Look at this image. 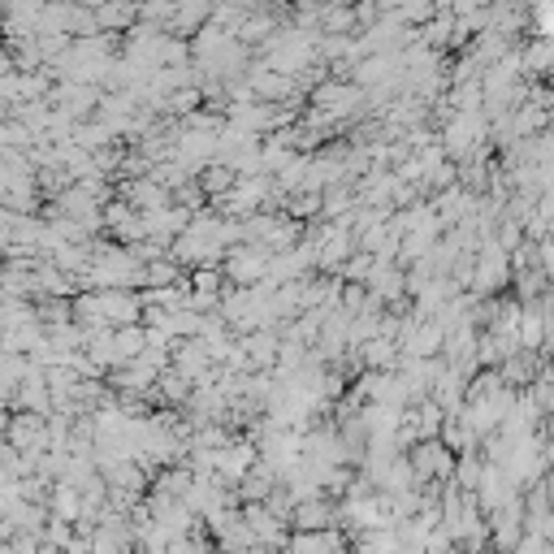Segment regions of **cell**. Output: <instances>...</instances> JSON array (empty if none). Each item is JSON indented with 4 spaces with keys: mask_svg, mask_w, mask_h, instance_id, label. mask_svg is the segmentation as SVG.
Returning <instances> with one entry per match:
<instances>
[{
    "mask_svg": "<svg viewBox=\"0 0 554 554\" xmlns=\"http://www.w3.org/2000/svg\"><path fill=\"white\" fill-rule=\"evenodd\" d=\"M182 277H187V269H182L174 256H156V260L143 265V286H174V282H182Z\"/></svg>",
    "mask_w": 554,
    "mask_h": 554,
    "instance_id": "obj_14",
    "label": "cell"
},
{
    "mask_svg": "<svg viewBox=\"0 0 554 554\" xmlns=\"http://www.w3.org/2000/svg\"><path fill=\"white\" fill-rule=\"evenodd\" d=\"M234 178H239V174H234V169H230L226 161H217V156H213V161H204V165H200V174H195V182H200V191L208 195V200L226 195V191L234 187Z\"/></svg>",
    "mask_w": 554,
    "mask_h": 554,
    "instance_id": "obj_12",
    "label": "cell"
},
{
    "mask_svg": "<svg viewBox=\"0 0 554 554\" xmlns=\"http://www.w3.org/2000/svg\"><path fill=\"white\" fill-rule=\"evenodd\" d=\"M31 143H35V130L22 126L18 117H5V122H0V148H18V152H26Z\"/></svg>",
    "mask_w": 554,
    "mask_h": 554,
    "instance_id": "obj_16",
    "label": "cell"
},
{
    "mask_svg": "<svg viewBox=\"0 0 554 554\" xmlns=\"http://www.w3.org/2000/svg\"><path fill=\"white\" fill-rule=\"evenodd\" d=\"M308 104L329 113L338 126H347V122H355V117H364V87L342 83V78H321V83L308 91Z\"/></svg>",
    "mask_w": 554,
    "mask_h": 554,
    "instance_id": "obj_1",
    "label": "cell"
},
{
    "mask_svg": "<svg viewBox=\"0 0 554 554\" xmlns=\"http://www.w3.org/2000/svg\"><path fill=\"white\" fill-rule=\"evenodd\" d=\"M44 416L48 412H26V407H13L9 420H5V442L13 446V451H48Z\"/></svg>",
    "mask_w": 554,
    "mask_h": 554,
    "instance_id": "obj_4",
    "label": "cell"
},
{
    "mask_svg": "<svg viewBox=\"0 0 554 554\" xmlns=\"http://www.w3.org/2000/svg\"><path fill=\"white\" fill-rule=\"evenodd\" d=\"M364 286L373 290V295L381 299V303H394V299H407V290H403V265H377L373 260V269H368V277H364Z\"/></svg>",
    "mask_w": 554,
    "mask_h": 554,
    "instance_id": "obj_8",
    "label": "cell"
},
{
    "mask_svg": "<svg viewBox=\"0 0 554 554\" xmlns=\"http://www.w3.org/2000/svg\"><path fill=\"white\" fill-rule=\"evenodd\" d=\"M247 368H273L277 364V329H247L239 334Z\"/></svg>",
    "mask_w": 554,
    "mask_h": 554,
    "instance_id": "obj_9",
    "label": "cell"
},
{
    "mask_svg": "<svg viewBox=\"0 0 554 554\" xmlns=\"http://www.w3.org/2000/svg\"><path fill=\"white\" fill-rule=\"evenodd\" d=\"M239 516L247 520V529L256 533V546H286V516H277V511H269L265 503H239Z\"/></svg>",
    "mask_w": 554,
    "mask_h": 554,
    "instance_id": "obj_5",
    "label": "cell"
},
{
    "mask_svg": "<svg viewBox=\"0 0 554 554\" xmlns=\"http://www.w3.org/2000/svg\"><path fill=\"white\" fill-rule=\"evenodd\" d=\"M334 520H338V507L329 503L325 494H312V498L290 503V516H286L290 529H329Z\"/></svg>",
    "mask_w": 554,
    "mask_h": 554,
    "instance_id": "obj_6",
    "label": "cell"
},
{
    "mask_svg": "<svg viewBox=\"0 0 554 554\" xmlns=\"http://www.w3.org/2000/svg\"><path fill=\"white\" fill-rule=\"evenodd\" d=\"M91 13H96L100 31H117V35H122L126 26L139 18V9L130 5V0H100V5H91Z\"/></svg>",
    "mask_w": 554,
    "mask_h": 554,
    "instance_id": "obj_11",
    "label": "cell"
},
{
    "mask_svg": "<svg viewBox=\"0 0 554 554\" xmlns=\"http://www.w3.org/2000/svg\"><path fill=\"white\" fill-rule=\"evenodd\" d=\"M117 195L130 204V208H139V213H148V208L156 204H165V200H174L169 195V187H161L152 174H139V178H122V187H117Z\"/></svg>",
    "mask_w": 554,
    "mask_h": 554,
    "instance_id": "obj_7",
    "label": "cell"
},
{
    "mask_svg": "<svg viewBox=\"0 0 554 554\" xmlns=\"http://www.w3.org/2000/svg\"><path fill=\"white\" fill-rule=\"evenodd\" d=\"M234 5H239L243 13H252V9H277L282 0H234Z\"/></svg>",
    "mask_w": 554,
    "mask_h": 554,
    "instance_id": "obj_17",
    "label": "cell"
},
{
    "mask_svg": "<svg viewBox=\"0 0 554 554\" xmlns=\"http://www.w3.org/2000/svg\"><path fill=\"white\" fill-rule=\"evenodd\" d=\"M269 256L273 252L260 243H234V247H226V256H221V273H226L230 286H256L269 269Z\"/></svg>",
    "mask_w": 554,
    "mask_h": 554,
    "instance_id": "obj_2",
    "label": "cell"
},
{
    "mask_svg": "<svg viewBox=\"0 0 554 554\" xmlns=\"http://www.w3.org/2000/svg\"><path fill=\"white\" fill-rule=\"evenodd\" d=\"M143 342H148V329H143L139 321H135V325H117V329H113L117 364H122V360H135V355L143 351Z\"/></svg>",
    "mask_w": 554,
    "mask_h": 554,
    "instance_id": "obj_15",
    "label": "cell"
},
{
    "mask_svg": "<svg viewBox=\"0 0 554 554\" xmlns=\"http://www.w3.org/2000/svg\"><path fill=\"white\" fill-rule=\"evenodd\" d=\"M407 464H412L416 481H446L455 468V451L442 438H416L407 451Z\"/></svg>",
    "mask_w": 554,
    "mask_h": 554,
    "instance_id": "obj_3",
    "label": "cell"
},
{
    "mask_svg": "<svg viewBox=\"0 0 554 554\" xmlns=\"http://www.w3.org/2000/svg\"><path fill=\"white\" fill-rule=\"evenodd\" d=\"M351 31H355L351 5H321V13H316V35H351Z\"/></svg>",
    "mask_w": 554,
    "mask_h": 554,
    "instance_id": "obj_13",
    "label": "cell"
},
{
    "mask_svg": "<svg viewBox=\"0 0 554 554\" xmlns=\"http://www.w3.org/2000/svg\"><path fill=\"white\" fill-rule=\"evenodd\" d=\"M355 355H360V368H394V364H399V338L373 334V338H364L360 347H355Z\"/></svg>",
    "mask_w": 554,
    "mask_h": 554,
    "instance_id": "obj_10",
    "label": "cell"
}]
</instances>
